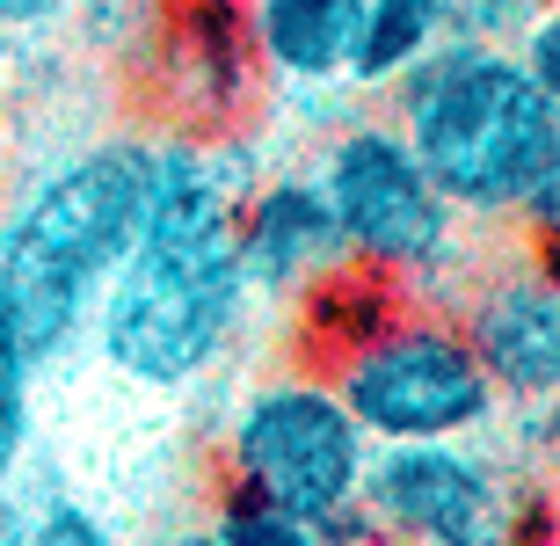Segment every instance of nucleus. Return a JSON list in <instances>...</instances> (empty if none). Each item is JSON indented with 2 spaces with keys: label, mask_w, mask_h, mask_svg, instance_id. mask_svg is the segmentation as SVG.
Listing matches in <instances>:
<instances>
[{
  "label": "nucleus",
  "mask_w": 560,
  "mask_h": 546,
  "mask_svg": "<svg viewBox=\"0 0 560 546\" xmlns=\"http://www.w3.org/2000/svg\"><path fill=\"white\" fill-rule=\"evenodd\" d=\"M255 175L233 169L226 139L161 131L145 175V219L109 270L88 342L117 379L145 394H183L248 336L255 292L233 255V205Z\"/></svg>",
  "instance_id": "nucleus-1"
},
{
  "label": "nucleus",
  "mask_w": 560,
  "mask_h": 546,
  "mask_svg": "<svg viewBox=\"0 0 560 546\" xmlns=\"http://www.w3.org/2000/svg\"><path fill=\"white\" fill-rule=\"evenodd\" d=\"M145 175H153V139L103 131L88 147H66L0 211V306L37 372L66 364V350L88 342V314L109 270L139 241Z\"/></svg>",
  "instance_id": "nucleus-2"
},
{
  "label": "nucleus",
  "mask_w": 560,
  "mask_h": 546,
  "mask_svg": "<svg viewBox=\"0 0 560 546\" xmlns=\"http://www.w3.org/2000/svg\"><path fill=\"white\" fill-rule=\"evenodd\" d=\"M394 125L474 226H510L517 205L560 175V95H546L510 44L444 37L394 88Z\"/></svg>",
  "instance_id": "nucleus-3"
},
{
  "label": "nucleus",
  "mask_w": 560,
  "mask_h": 546,
  "mask_svg": "<svg viewBox=\"0 0 560 546\" xmlns=\"http://www.w3.org/2000/svg\"><path fill=\"white\" fill-rule=\"evenodd\" d=\"M372 438L357 430L328 372H277L233 400L226 444H219V474L226 488H248L262 503L306 518L320 546H372V518L357 503Z\"/></svg>",
  "instance_id": "nucleus-4"
},
{
  "label": "nucleus",
  "mask_w": 560,
  "mask_h": 546,
  "mask_svg": "<svg viewBox=\"0 0 560 546\" xmlns=\"http://www.w3.org/2000/svg\"><path fill=\"white\" fill-rule=\"evenodd\" d=\"M313 183H320V197L335 211L342 255L394 277L408 306H430L436 284L480 270L466 255V241H458L466 219L444 205V189L430 183V169L416 161V147H408V131L394 117H350L320 147Z\"/></svg>",
  "instance_id": "nucleus-5"
},
{
  "label": "nucleus",
  "mask_w": 560,
  "mask_h": 546,
  "mask_svg": "<svg viewBox=\"0 0 560 546\" xmlns=\"http://www.w3.org/2000/svg\"><path fill=\"white\" fill-rule=\"evenodd\" d=\"M320 372H328V386L342 394V408L357 416V430L372 444L480 438V430H495V408H502L458 314L408 306V299L378 328H364L350 350H335Z\"/></svg>",
  "instance_id": "nucleus-6"
},
{
  "label": "nucleus",
  "mask_w": 560,
  "mask_h": 546,
  "mask_svg": "<svg viewBox=\"0 0 560 546\" xmlns=\"http://www.w3.org/2000/svg\"><path fill=\"white\" fill-rule=\"evenodd\" d=\"M357 503L378 539L400 546H502L532 532V474L480 438H394L372 444Z\"/></svg>",
  "instance_id": "nucleus-7"
},
{
  "label": "nucleus",
  "mask_w": 560,
  "mask_h": 546,
  "mask_svg": "<svg viewBox=\"0 0 560 546\" xmlns=\"http://www.w3.org/2000/svg\"><path fill=\"white\" fill-rule=\"evenodd\" d=\"M458 328L502 400H560V292L553 255L524 248L502 270H474L458 292Z\"/></svg>",
  "instance_id": "nucleus-8"
},
{
  "label": "nucleus",
  "mask_w": 560,
  "mask_h": 546,
  "mask_svg": "<svg viewBox=\"0 0 560 546\" xmlns=\"http://www.w3.org/2000/svg\"><path fill=\"white\" fill-rule=\"evenodd\" d=\"M145 81L161 88L167 131L219 139L255 88L241 0H167V30L153 44V59H145Z\"/></svg>",
  "instance_id": "nucleus-9"
},
{
  "label": "nucleus",
  "mask_w": 560,
  "mask_h": 546,
  "mask_svg": "<svg viewBox=\"0 0 560 546\" xmlns=\"http://www.w3.org/2000/svg\"><path fill=\"white\" fill-rule=\"evenodd\" d=\"M233 255H241V277H248L255 299H299L335 263H350L313 169L262 175V183L241 189V205H233Z\"/></svg>",
  "instance_id": "nucleus-10"
},
{
  "label": "nucleus",
  "mask_w": 560,
  "mask_h": 546,
  "mask_svg": "<svg viewBox=\"0 0 560 546\" xmlns=\"http://www.w3.org/2000/svg\"><path fill=\"white\" fill-rule=\"evenodd\" d=\"M255 73H277L284 88H335L350 73L364 0H241Z\"/></svg>",
  "instance_id": "nucleus-11"
},
{
  "label": "nucleus",
  "mask_w": 560,
  "mask_h": 546,
  "mask_svg": "<svg viewBox=\"0 0 560 546\" xmlns=\"http://www.w3.org/2000/svg\"><path fill=\"white\" fill-rule=\"evenodd\" d=\"M444 37H452V0H364V22H357V51H350L342 88L386 95V88Z\"/></svg>",
  "instance_id": "nucleus-12"
},
{
  "label": "nucleus",
  "mask_w": 560,
  "mask_h": 546,
  "mask_svg": "<svg viewBox=\"0 0 560 546\" xmlns=\"http://www.w3.org/2000/svg\"><path fill=\"white\" fill-rule=\"evenodd\" d=\"M66 22L81 30V51L125 66V73H145V59L167 30V0H73Z\"/></svg>",
  "instance_id": "nucleus-13"
},
{
  "label": "nucleus",
  "mask_w": 560,
  "mask_h": 546,
  "mask_svg": "<svg viewBox=\"0 0 560 546\" xmlns=\"http://www.w3.org/2000/svg\"><path fill=\"white\" fill-rule=\"evenodd\" d=\"M30 444H37V358L22 350L15 321L0 306V488L30 466Z\"/></svg>",
  "instance_id": "nucleus-14"
},
{
  "label": "nucleus",
  "mask_w": 560,
  "mask_h": 546,
  "mask_svg": "<svg viewBox=\"0 0 560 546\" xmlns=\"http://www.w3.org/2000/svg\"><path fill=\"white\" fill-rule=\"evenodd\" d=\"M211 539L219 546H320L306 518L262 503V496H248V488H226V496H219V510H211Z\"/></svg>",
  "instance_id": "nucleus-15"
},
{
  "label": "nucleus",
  "mask_w": 560,
  "mask_h": 546,
  "mask_svg": "<svg viewBox=\"0 0 560 546\" xmlns=\"http://www.w3.org/2000/svg\"><path fill=\"white\" fill-rule=\"evenodd\" d=\"M15 496H22V474H15ZM22 539H37V546H109V525L81 496H66V488L51 481V488H30V496H22Z\"/></svg>",
  "instance_id": "nucleus-16"
},
{
  "label": "nucleus",
  "mask_w": 560,
  "mask_h": 546,
  "mask_svg": "<svg viewBox=\"0 0 560 546\" xmlns=\"http://www.w3.org/2000/svg\"><path fill=\"white\" fill-rule=\"evenodd\" d=\"M553 8V0H452V37H488V44H510L524 22Z\"/></svg>",
  "instance_id": "nucleus-17"
},
{
  "label": "nucleus",
  "mask_w": 560,
  "mask_h": 546,
  "mask_svg": "<svg viewBox=\"0 0 560 546\" xmlns=\"http://www.w3.org/2000/svg\"><path fill=\"white\" fill-rule=\"evenodd\" d=\"M73 15V0H0V30L8 37H44Z\"/></svg>",
  "instance_id": "nucleus-18"
},
{
  "label": "nucleus",
  "mask_w": 560,
  "mask_h": 546,
  "mask_svg": "<svg viewBox=\"0 0 560 546\" xmlns=\"http://www.w3.org/2000/svg\"><path fill=\"white\" fill-rule=\"evenodd\" d=\"M8 44H15V37H8V30H0V73H8Z\"/></svg>",
  "instance_id": "nucleus-19"
},
{
  "label": "nucleus",
  "mask_w": 560,
  "mask_h": 546,
  "mask_svg": "<svg viewBox=\"0 0 560 546\" xmlns=\"http://www.w3.org/2000/svg\"><path fill=\"white\" fill-rule=\"evenodd\" d=\"M0 161H8V125H0Z\"/></svg>",
  "instance_id": "nucleus-20"
}]
</instances>
